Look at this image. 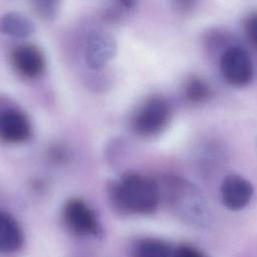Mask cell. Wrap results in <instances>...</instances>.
<instances>
[{"label":"cell","mask_w":257,"mask_h":257,"mask_svg":"<svg viewBox=\"0 0 257 257\" xmlns=\"http://www.w3.org/2000/svg\"><path fill=\"white\" fill-rule=\"evenodd\" d=\"M113 204L127 213L151 214L160 202V189L156 181L139 174H128L109 188Z\"/></svg>","instance_id":"6da1fadb"},{"label":"cell","mask_w":257,"mask_h":257,"mask_svg":"<svg viewBox=\"0 0 257 257\" xmlns=\"http://www.w3.org/2000/svg\"><path fill=\"white\" fill-rule=\"evenodd\" d=\"M159 189L160 196L164 195L170 206L184 219L200 224L207 221L204 200L189 183L178 179H169L166 180L164 189L160 186Z\"/></svg>","instance_id":"7a4b0ae2"},{"label":"cell","mask_w":257,"mask_h":257,"mask_svg":"<svg viewBox=\"0 0 257 257\" xmlns=\"http://www.w3.org/2000/svg\"><path fill=\"white\" fill-rule=\"evenodd\" d=\"M171 108L166 99L154 96L148 99L136 114L133 126L137 134L150 137L164 130L169 122Z\"/></svg>","instance_id":"3957f363"},{"label":"cell","mask_w":257,"mask_h":257,"mask_svg":"<svg viewBox=\"0 0 257 257\" xmlns=\"http://www.w3.org/2000/svg\"><path fill=\"white\" fill-rule=\"evenodd\" d=\"M220 69L224 79L234 86H245L253 77V63L246 49L230 46L221 55Z\"/></svg>","instance_id":"277c9868"},{"label":"cell","mask_w":257,"mask_h":257,"mask_svg":"<svg viewBox=\"0 0 257 257\" xmlns=\"http://www.w3.org/2000/svg\"><path fill=\"white\" fill-rule=\"evenodd\" d=\"M63 218L68 228L77 235L97 236L100 228L92 210L80 199L69 200L63 209Z\"/></svg>","instance_id":"5b68a950"},{"label":"cell","mask_w":257,"mask_h":257,"mask_svg":"<svg viewBox=\"0 0 257 257\" xmlns=\"http://www.w3.org/2000/svg\"><path fill=\"white\" fill-rule=\"evenodd\" d=\"M113 38L103 31H92L85 41L84 55L87 65L92 69L102 68L115 54Z\"/></svg>","instance_id":"8992f818"},{"label":"cell","mask_w":257,"mask_h":257,"mask_svg":"<svg viewBox=\"0 0 257 257\" xmlns=\"http://www.w3.org/2000/svg\"><path fill=\"white\" fill-rule=\"evenodd\" d=\"M13 66L26 78H37L45 69V59L42 52L34 45L22 44L12 51Z\"/></svg>","instance_id":"52a82bcc"},{"label":"cell","mask_w":257,"mask_h":257,"mask_svg":"<svg viewBox=\"0 0 257 257\" xmlns=\"http://www.w3.org/2000/svg\"><path fill=\"white\" fill-rule=\"evenodd\" d=\"M31 136V125L24 113L16 109L0 112V140L9 144L27 141Z\"/></svg>","instance_id":"ba28073f"},{"label":"cell","mask_w":257,"mask_h":257,"mask_svg":"<svg viewBox=\"0 0 257 257\" xmlns=\"http://www.w3.org/2000/svg\"><path fill=\"white\" fill-rule=\"evenodd\" d=\"M221 194L224 205L231 210L244 208L251 200L252 185L239 175L227 176L221 185Z\"/></svg>","instance_id":"9c48e42d"},{"label":"cell","mask_w":257,"mask_h":257,"mask_svg":"<svg viewBox=\"0 0 257 257\" xmlns=\"http://www.w3.org/2000/svg\"><path fill=\"white\" fill-rule=\"evenodd\" d=\"M22 242L23 235L17 221L8 213L0 212V252H15Z\"/></svg>","instance_id":"30bf717a"},{"label":"cell","mask_w":257,"mask_h":257,"mask_svg":"<svg viewBox=\"0 0 257 257\" xmlns=\"http://www.w3.org/2000/svg\"><path fill=\"white\" fill-rule=\"evenodd\" d=\"M33 31V22L20 13L9 12L0 17V32L5 35L15 38H26Z\"/></svg>","instance_id":"8fae6325"},{"label":"cell","mask_w":257,"mask_h":257,"mask_svg":"<svg viewBox=\"0 0 257 257\" xmlns=\"http://www.w3.org/2000/svg\"><path fill=\"white\" fill-rule=\"evenodd\" d=\"M134 257H172V251L166 242L147 238L137 244L134 250Z\"/></svg>","instance_id":"7c38bea8"},{"label":"cell","mask_w":257,"mask_h":257,"mask_svg":"<svg viewBox=\"0 0 257 257\" xmlns=\"http://www.w3.org/2000/svg\"><path fill=\"white\" fill-rule=\"evenodd\" d=\"M185 95L192 102H202L209 97L210 86L204 79L193 76L186 83Z\"/></svg>","instance_id":"4fadbf2b"},{"label":"cell","mask_w":257,"mask_h":257,"mask_svg":"<svg viewBox=\"0 0 257 257\" xmlns=\"http://www.w3.org/2000/svg\"><path fill=\"white\" fill-rule=\"evenodd\" d=\"M32 2L35 10L43 19L51 20L58 13L60 0H32Z\"/></svg>","instance_id":"5bb4252c"},{"label":"cell","mask_w":257,"mask_h":257,"mask_svg":"<svg viewBox=\"0 0 257 257\" xmlns=\"http://www.w3.org/2000/svg\"><path fill=\"white\" fill-rule=\"evenodd\" d=\"M244 30L248 41L257 48V12L248 16L244 24Z\"/></svg>","instance_id":"9a60e30c"},{"label":"cell","mask_w":257,"mask_h":257,"mask_svg":"<svg viewBox=\"0 0 257 257\" xmlns=\"http://www.w3.org/2000/svg\"><path fill=\"white\" fill-rule=\"evenodd\" d=\"M172 257H206L201 251L191 246H181L173 254Z\"/></svg>","instance_id":"2e32d148"},{"label":"cell","mask_w":257,"mask_h":257,"mask_svg":"<svg viewBox=\"0 0 257 257\" xmlns=\"http://www.w3.org/2000/svg\"><path fill=\"white\" fill-rule=\"evenodd\" d=\"M118 3L125 9H132L135 7L137 0H117Z\"/></svg>","instance_id":"e0dca14e"},{"label":"cell","mask_w":257,"mask_h":257,"mask_svg":"<svg viewBox=\"0 0 257 257\" xmlns=\"http://www.w3.org/2000/svg\"><path fill=\"white\" fill-rule=\"evenodd\" d=\"M183 7H190L196 0H176Z\"/></svg>","instance_id":"ac0fdd59"}]
</instances>
